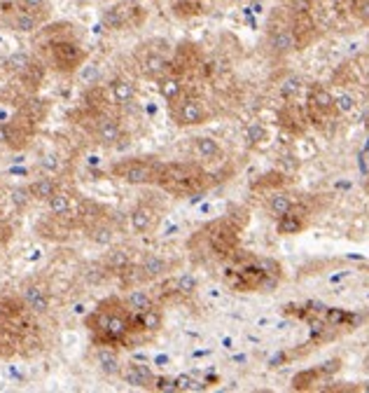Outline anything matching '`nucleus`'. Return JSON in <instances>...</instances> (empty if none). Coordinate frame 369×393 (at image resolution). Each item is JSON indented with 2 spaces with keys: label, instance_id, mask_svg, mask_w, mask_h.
<instances>
[{
  "label": "nucleus",
  "instance_id": "1",
  "mask_svg": "<svg viewBox=\"0 0 369 393\" xmlns=\"http://www.w3.org/2000/svg\"><path fill=\"white\" fill-rule=\"evenodd\" d=\"M84 325H87L94 347L115 349H129L131 335L136 330L133 314L124 304V298H117V295L101 300L96 309L84 318Z\"/></svg>",
  "mask_w": 369,
  "mask_h": 393
},
{
  "label": "nucleus",
  "instance_id": "2",
  "mask_svg": "<svg viewBox=\"0 0 369 393\" xmlns=\"http://www.w3.org/2000/svg\"><path fill=\"white\" fill-rule=\"evenodd\" d=\"M243 223H238L236 216H223L213 223L194 232L187 241V250L194 262L199 265H215V262H227L236 253L238 237H241Z\"/></svg>",
  "mask_w": 369,
  "mask_h": 393
},
{
  "label": "nucleus",
  "instance_id": "3",
  "mask_svg": "<svg viewBox=\"0 0 369 393\" xmlns=\"http://www.w3.org/2000/svg\"><path fill=\"white\" fill-rule=\"evenodd\" d=\"M213 185V174L199 162H164L157 188L178 199H196Z\"/></svg>",
  "mask_w": 369,
  "mask_h": 393
},
{
  "label": "nucleus",
  "instance_id": "4",
  "mask_svg": "<svg viewBox=\"0 0 369 393\" xmlns=\"http://www.w3.org/2000/svg\"><path fill=\"white\" fill-rule=\"evenodd\" d=\"M227 262H231V267L225 272V281L227 286H231L234 291L241 293H272L276 286H278L281 279V269L274 260H264V257H257V260H245V262H234L231 257Z\"/></svg>",
  "mask_w": 369,
  "mask_h": 393
},
{
  "label": "nucleus",
  "instance_id": "5",
  "mask_svg": "<svg viewBox=\"0 0 369 393\" xmlns=\"http://www.w3.org/2000/svg\"><path fill=\"white\" fill-rule=\"evenodd\" d=\"M162 169H164V162L159 157L136 155V157L117 159L108 174L117 178V181L126 183V185H140V188L155 185L157 188Z\"/></svg>",
  "mask_w": 369,
  "mask_h": 393
},
{
  "label": "nucleus",
  "instance_id": "6",
  "mask_svg": "<svg viewBox=\"0 0 369 393\" xmlns=\"http://www.w3.org/2000/svg\"><path fill=\"white\" fill-rule=\"evenodd\" d=\"M77 125L84 127V131L89 134L91 140L101 147H120L122 140H126L122 122L110 113L82 108V113H79L77 118Z\"/></svg>",
  "mask_w": 369,
  "mask_h": 393
},
{
  "label": "nucleus",
  "instance_id": "7",
  "mask_svg": "<svg viewBox=\"0 0 369 393\" xmlns=\"http://www.w3.org/2000/svg\"><path fill=\"white\" fill-rule=\"evenodd\" d=\"M49 64L59 73H75L87 59V52L70 38H57L47 45Z\"/></svg>",
  "mask_w": 369,
  "mask_h": 393
},
{
  "label": "nucleus",
  "instance_id": "8",
  "mask_svg": "<svg viewBox=\"0 0 369 393\" xmlns=\"http://www.w3.org/2000/svg\"><path fill=\"white\" fill-rule=\"evenodd\" d=\"M171 108V120L178 127H199L211 120V108L204 98L184 94L180 101L173 103Z\"/></svg>",
  "mask_w": 369,
  "mask_h": 393
},
{
  "label": "nucleus",
  "instance_id": "9",
  "mask_svg": "<svg viewBox=\"0 0 369 393\" xmlns=\"http://www.w3.org/2000/svg\"><path fill=\"white\" fill-rule=\"evenodd\" d=\"M145 19V10L133 0H122V3L113 5L101 15V21L106 24L110 30H126L133 26H140Z\"/></svg>",
  "mask_w": 369,
  "mask_h": 393
},
{
  "label": "nucleus",
  "instance_id": "10",
  "mask_svg": "<svg viewBox=\"0 0 369 393\" xmlns=\"http://www.w3.org/2000/svg\"><path fill=\"white\" fill-rule=\"evenodd\" d=\"M267 42H269V49H272L276 57H287V54L301 49V40H299L297 30H294V24L274 21L272 26H269Z\"/></svg>",
  "mask_w": 369,
  "mask_h": 393
},
{
  "label": "nucleus",
  "instance_id": "11",
  "mask_svg": "<svg viewBox=\"0 0 369 393\" xmlns=\"http://www.w3.org/2000/svg\"><path fill=\"white\" fill-rule=\"evenodd\" d=\"M159 220H162V206H157L152 199L138 201L131 208V213H129V223H131V230L136 235H150V232H155Z\"/></svg>",
  "mask_w": 369,
  "mask_h": 393
},
{
  "label": "nucleus",
  "instance_id": "12",
  "mask_svg": "<svg viewBox=\"0 0 369 393\" xmlns=\"http://www.w3.org/2000/svg\"><path fill=\"white\" fill-rule=\"evenodd\" d=\"M21 302L26 304L30 314H47L52 307V291L45 281L30 279L21 286Z\"/></svg>",
  "mask_w": 369,
  "mask_h": 393
},
{
  "label": "nucleus",
  "instance_id": "13",
  "mask_svg": "<svg viewBox=\"0 0 369 393\" xmlns=\"http://www.w3.org/2000/svg\"><path fill=\"white\" fill-rule=\"evenodd\" d=\"M306 216H309V211H306L301 204H294L285 216H281L276 220V230H278V235H283V237L299 235V232H304V227L309 225V218Z\"/></svg>",
  "mask_w": 369,
  "mask_h": 393
},
{
  "label": "nucleus",
  "instance_id": "14",
  "mask_svg": "<svg viewBox=\"0 0 369 393\" xmlns=\"http://www.w3.org/2000/svg\"><path fill=\"white\" fill-rule=\"evenodd\" d=\"M110 98H113L115 106H131L138 98V87L133 80H129L124 75H117L108 82Z\"/></svg>",
  "mask_w": 369,
  "mask_h": 393
},
{
  "label": "nucleus",
  "instance_id": "15",
  "mask_svg": "<svg viewBox=\"0 0 369 393\" xmlns=\"http://www.w3.org/2000/svg\"><path fill=\"white\" fill-rule=\"evenodd\" d=\"M122 379L133 386V389H145V391H152V384H155V377L157 374L150 370L147 365L143 363H126L124 367H122Z\"/></svg>",
  "mask_w": 369,
  "mask_h": 393
},
{
  "label": "nucleus",
  "instance_id": "16",
  "mask_svg": "<svg viewBox=\"0 0 369 393\" xmlns=\"http://www.w3.org/2000/svg\"><path fill=\"white\" fill-rule=\"evenodd\" d=\"M157 89H159V94H162L164 101L169 103V106H173V103H178L184 96L182 75L171 68L169 73H166V75H162V77L157 80Z\"/></svg>",
  "mask_w": 369,
  "mask_h": 393
},
{
  "label": "nucleus",
  "instance_id": "17",
  "mask_svg": "<svg viewBox=\"0 0 369 393\" xmlns=\"http://www.w3.org/2000/svg\"><path fill=\"white\" fill-rule=\"evenodd\" d=\"M171 71V61L164 57L162 52H155V49H150V52L143 54V59H140V73L147 77V80H157L166 75V73Z\"/></svg>",
  "mask_w": 369,
  "mask_h": 393
},
{
  "label": "nucleus",
  "instance_id": "18",
  "mask_svg": "<svg viewBox=\"0 0 369 393\" xmlns=\"http://www.w3.org/2000/svg\"><path fill=\"white\" fill-rule=\"evenodd\" d=\"M133 323H136V328L143 335H147V337L157 335L159 330H162V325H164L162 304H155V307H150V309L140 311V314H133Z\"/></svg>",
  "mask_w": 369,
  "mask_h": 393
},
{
  "label": "nucleus",
  "instance_id": "19",
  "mask_svg": "<svg viewBox=\"0 0 369 393\" xmlns=\"http://www.w3.org/2000/svg\"><path fill=\"white\" fill-rule=\"evenodd\" d=\"M192 147L204 162H220L225 157V147L218 138L213 136H194Z\"/></svg>",
  "mask_w": 369,
  "mask_h": 393
},
{
  "label": "nucleus",
  "instance_id": "20",
  "mask_svg": "<svg viewBox=\"0 0 369 393\" xmlns=\"http://www.w3.org/2000/svg\"><path fill=\"white\" fill-rule=\"evenodd\" d=\"M96 365H98V370L103 374H108V377H120L122 367H124V363L120 360V356H117L115 347H96Z\"/></svg>",
  "mask_w": 369,
  "mask_h": 393
},
{
  "label": "nucleus",
  "instance_id": "21",
  "mask_svg": "<svg viewBox=\"0 0 369 393\" xmlns=\"http://www.w3.org/2000/svg\"><path fill=\"white\" fill-rule=\"evenodd\" d=\"M124 304L129 307V311H131V314H140V311L150 309V307H155L159 302H157L155 293L145 291V288L133 286L131 291L124 295Z\"/></svg>",
  "mask_w": 369,
  "mask_h": 393
},
{
  "label": "nucleus",
  "instance_id": "22",
  "mask_svg": "<svg viewBox=\"0 0 369 393\" xmlns=\"http://www.w3.org/2000/svg\"><path fill=\"white\" fill-rule=\"evenodd\" d=\"M28 190H30L33 201H45L47 204V201L61 190V183L52 176H40V178H35L33 183H28Z\"/></svg>",
  "mask_w": 369,
  "mask_h": 393
},
{
  "label": "nucleus",
  "instance_id": "23",
  "mask_svg": "<svg viewBox=\"0 0 369 393\" xmlns=\"http://www.w3.org/2000/svg\"><path fill=\"white\" fill-rule=\"evenodd\" d=\"M133 257H131V253H129L126 248H110L108 253H106V257H103V267L108 269V272H113V274H124L129 267L133 265Z\"/></svg>",
  "mask_w": 369,
  "mask_h": 393
},
{
  "label": "nucleus",
  "instance_id": "24",
  "mask_svg": "<svg viewBox=\"0 0 369 393\" xmlns=\"http://www.w3.org/2000/svg\"><path fill=\"white\" fill-rule=\"evenodd\" d=\"M42 19H45L42 15H35V12H26L19 8V12L12 15L10 26H12V30H17V33H33V30L40 28Z\"/></svg>",
  "mask_w": 369,
  "mask_h": 393
},
{
  "label": "nucleus",
  "instance_id": "25",
  "mask_svg": "<svg viewBox=\"0 0 369 393\" xmlns=\"http://www.w3.org/2000/svg\"><path fill=\"white\" fill-rule=\"evenodd\" d=\"M309 108L318 115L334 113V94L325 87H313L309 94Z\"/></svg>",
  "mask_w": 369,
  "mask_h": 393
},
{
  "label": "nucleus",
  "instance_id": "26",
  "mask_svg": "<svg viewBox=\"0 0 369 393\" xmlns=\"http://www.w3.org/2000/svg\"><path fill=\"white\" fill-rule=\"evenodd\" d=\"M294 206V199L287 192H276L269 196V204H267V211L272 213V216L278 220L281 216H285L287 211Z\"/></svg>",
  "mask_w": 369,
  "mask_h": 393
},
{
  "label": "nucleus",
  "instance_id": "27",
  "mask_svg": "<svg viewBox=\"0 0 369 393\" xmlns=\"http://www.w3.org/2000/svg\"><path fill=\"white\" fill-rule=\"evenodd\" d=\"M33 64H35V61L30 59L28 52H15V54H12V57L8 59V64H5V66H8L10 73H15L17 77H21L23 73H26Z\"/></svg>",
  "mask_w": 369,
  "mask_h": 393
},
{
  "label": "nucleus",
  "instance_id": "28",
  "mask_svg": "<svg viewBox=\"0 0 369 393\" xmlns=\"http://www.w3.org/2000/svg\"><path fill=\"white\" fill-rule=\"evenodd\" d=\"M10 199H12V204H15L17 208H23V206H28L30 201H33V196H30L28 185H23V188H15V190H12Z\"/></svg>",
  "mask_w": 369,
  "mask_h": 393
},
{
  "label": "nucleus",
  "instance_id": "29",
  "mask_svg": "<svg viewBox=\"0 0 369 393\" xmlns=\"http://www.w3.org/2000/svg\"><path fill=\"white\" fill-rule=\"evenodd\" d=\"M334 110H337V113H341V115L353 113V110H355V98L350 96V94L334 96Z\"/></svg>",
  "mask_w": 369,
  "mask_h": 393
},
{
  "label": "nucleus",
  "instance_id": "30",
  "mask_svg": "<svg viewBox=\"0 0 369 393\" xmlns=\"http://www.w3.org/2000/svg\"><path fill=\"white\" fill-rule=\"evenodd\" d=\"M176 382H178V391H201V389H206L204 382L189 377V374H180V377H176Z\"/></svg>",
  "mask_w": 369,
  "mask_h": 393
},
{
  "label": "nucleus",
  "instance_id": "31",
  "mask_svg": "<svg viewBox=\"0 0 369 393\" xmlns=\"http://www.w3.org/2000/svg\"><path fill=\"white\" fill-rule=\"evenodd\" d=\"M17 3H19L21 10L47 17V0H17Z\"/></svg>",
  "mask_w": 369,
  "mask_h": 393
},
{
  "label": "nucleus",
  "instance_id": "32",
  "mask_svg": "<svg viewBox=\"0 0 369 393\" xmlns=\"http://www.w3.org/2000/svg\"><path fill=\"white\" fill-rule=\"evenodd\" d=\"M301 91V80L299 77H287L285 82L281 84V94L285 96V98H292V96H297Z\"/></svg>",
  "mask_w": 369,
  "mask_h": 393
},
{
  "label": "nucleus",
  "instance_id": "33",
  "mask_svg": "<svg viewBox=\"0 0 369 393\" xmlns=\"http://www.w3.org/2000/svg\"><path fill=\"white\" fill-rule=\"evenodd\" d=\"M152 391H164V393H176L178 391V382L169 377H155V384H152Z\"/></svg>",
  "mask_w": 369,
  "mask_h": 393
},
{
  "label": "nucleus",
  "instance_id": "34",
  "mask_svg": "<svg viewBox=\"0 0 369 393\" xmlns=\"http://www.w3.org/2000/svg\"><path fill=\"white\" fill-rule=\"evenodd\" d=\"M353 15L358 17L360 24H365V26H369V0H355L353 5Z\"/></svg>",
  "mask_w": 369,
  "mask_h": 393
},
{
  "label": "nucleus",
  "instance_id": "35",
  "mask_svg": "<svg viewBox=\"0 0 369 393\" xmlns=\"http://www.w3.org/2000/svg\"><path fill=\"white\" fill-rule=\"evenodd\" d=\"M262 140H267V131H264V127L253 125V127L248 129V143L250 145H257V143H262Z\"/></svg>",
  "mask_w": 369,
  "mask_h": 393
},
{
  "label": "nucleus",
  "instance_id": "36",
  "mask_svg": "<svg viewBox=\"0 0 369 393\" xmlns=\"http://www.w3.org/2000/svg\"><path fill=\"white\" fill-rule=\"evenodd\" d=\"M360 391H369V384H365V386H360Z\"/></svg>",
  "mask_w": 369,
  "mask_h": 393
},
{
  "label": "nucleus",
  "instance_id": "37",
  "mask_svg": "<svg viewBox=\"0 0 369 393\" xmlns=\"http://www.w3.org/2000/svg\"><path fill=\"white\" fill-rule=\"evenodd\" d=\"M365 370H367V372H369V358H367V360H365Z\"/></svg>",
  "mask_w": 369,
  "mask_h": 393
},
{
  "label": "nucleus",
  "instance_id": "38",
  "mask_svg": "<svg viewBox=\"0 0 369 393\" xmlns=\"http://www.w3.org/2000/svg\"><path fill=\"white\" fill-rule=\"evenodd\" d=\"M0 192H3V190H0Z\"/></svg>",
  "mask_w": 369,
  "mask_h": 393
}]
</instances>
